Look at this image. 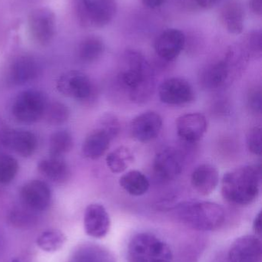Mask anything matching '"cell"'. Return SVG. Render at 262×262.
<instances>
[{"label": "cell", "mask_w": 262, "mask_h": 262, "mask_svg": "<svg viewBox=\"0 0 262 262\" xmlns=\"http://www.w3.org/2000/svg\"><path fill=\"white\" fill-rule=\"evenodd\" d=\"M118 82L135 104H143L155 92V74L149 61L139 52L129 50L124 56V66L118 75Z\"/></svg>", "instance_id": "6da1fadb"}, {"label": "cell", "mask_w": 262, "mask_h": 262, "mask_svg": "<svg viewBox=\"0 0 262 262\" xmlns=\"http://www.w3.org/2000/svg\"><path fill=\"white\" fill-rule=\"evenodd\" d=\"M261 171L253 166H243L225 173L221 194L225 200L238 206H248L259 195Z\"/></svg>", "instance_id": "7a4b0ae2"}, {"label": "cell", "mask_w": 262, "mask_h": 262, "mask_svg": "<svg viewBox=\"0 0 262 262\" xmlns=\"http://www.w3.org/2000/svg\"><path fill=\"white\" fill-rule=\"evenodd\" d=\"M178 220L197 231H214L223 226L226 212L223 206L212 202L188 201L176 207Z\"/></svg>", "instance_id": "3957f363"}, {"label": "cell", "mask_w": 262, "mask_h": 262, "mask_svg": "<svg viewBox=\"0 0 262 262\" xmlns=\"http://www.w3.org/2000/svg\"><path fill=\"white\" fill-rule=\"evenodd\" d=\"M130 262H172V250L167 243L153 234L143 232L135 235L128 246Z\"/></svg>", "instance_id": "277c9868"}, {"label": "cell", "mask_w": 262, "mask_h": 262, "mask_svg": "<svg viewBox=\"0 0 262 262\" xmlns=\"http://www.w3.org/2000/svg\"><path fill=\"white\" fill-rule=\"evenodd\" d=\"M77 19L86 29L107 26L115 16V0H72Z\"/></svg>", "instance_id": "5b68a950"}, {"label": "cell", "mask_w": 262, "mask_h": 262, "mask_svg": "<svg viewBox=\"0 0 262 262\" xmlns=\"http://www.w3.org/2000/svg\"><path fill=\"white\" fill-rule=\"evenodd\" d=\"M48 103L44 92L37 89H28L20 92L14 98L11 113L18 122L35 124L43 119Z\"/></svg>", "instance_id": "8992f818"}, {"label": "cell", "mask_w": 262, "mask_h": 262, "mask_svg": "<svg viewBox=\"0 0 262 262\" xmlns=\"http://www.w3.org/2000/svg\"><path fill=\"white\" fill-rule=\"evenodd\" d=\"M28 32L32 41L41 46H49L55 35L56 20L52 9L47 7L33 9L28 16Z\"/></svg>", "instance_id": "52a82bcc"}, {"label": "cell", "mask_w": 262, "mask_h": 262, "mask_svg": "<svg viewBox=\"0 0 262 262\" xmlns=\"http://www.w3.org/2000/svg\"><path fill=\"white\" fill-rule=\"evenodd\" d=\"M56 89L63 96L80 101H87L94 93V86L84 72L70 70L62 74L56 81Z\"/></svg>", "instance_id": "ba28073f"}, {"label": "cell", "mask_w": 262, "mask_h": 262, "mask_svg": "<svg viewBox=\"0 0 262 262\" xmlns=\"http://www.w3.org/2000/svg\"><path fill=\"white\" fill-rule=\"evenodd\" d=\"M20 199L26 209L31 212H43L50 206L52 189L46 182L32 180L22 186Z\"/></svg>", "instance_id": "9c48e42d"}, {"label": "cell", "mask_w": 262, "mask_h": 262, "mask_svg": "<svg viewBox=\"0 0 262 262\" xmlns=\"http://www.w3.org/2000/svg\"><path fill=\"white\" fill-rule=\"evenodd\" d=\"M158 96L162 102L169 105H184L195 99L192 84L184 78L173 77L165 80L158 87Z\"/></svg>", "instance_id": "30bf717a"}, {"label": "cell", "mask_w": 262, "mask_h": 262, "mask_svg": "<svg viewBox=\"0 0 262 262\" xmlns=\"http://www.w3.org/2000/svg\"><path fill=\"white\" fill-rule=\"evenodd\" d=\"M36 135L30 130L6 129L2 139V145L17 155L27 158L32 157L38 148Z\"/></svg>", "instance_id": "8fae6325"}, {"label": "cell", "mask_w": 262, "mask_h": 262, "mask_svg": "<svg viewBox=\"0 0 262 262\" xmlns=\"http://www.w3.org/2000/svg\"><path fill=\"white\" fill-rule=\"evenodd\" d=\"M163 118L155 112H146L135 117L130 124L132 137L137 141L148 143L156 138L163 128Z\"/></svg>", "instance_id": "7c38bea8"}, {"label": "cell", "mask_w": 262, "mask_h": 262, "mask_svg": "<svg viewBox=\"0 0 262 262\" xmlns=\"http://www.w3.org/2000/svg\"><path fill=\"white\" fill-rule=\"evenodd\" d=\"M231 262H262L261 238L248 235L237 238L229 252Z\"/></svg>", "instance_id": "4fadbf2b"}, {"label": "cell", "mask_w": 262, "mask_h": 262, "mask_svg": "<svg viewBox=\"0 0 262 262\" xmlns=\"http://www.w3.org/2000/svg\"><path fill=\"white\" fill-rule=\"evenodd\" d=\"M207 130V119L203 114H186L177 118V134L187 143H195L199 141Z\"/></svg>", "instance_id": "5bb4252c"}, {"label": "cell", "mask_w": 262, "mask_h": 262, "mask_svg": "<svg viewBox=\"0 0 262 262\" xmlns=\"http://www.w3.org/2000/svg\"><path fill=\"white\" fill-rule=\"evenodd\" d=\"M39 72V64L35 58L31 55H20L9 66L8 81L13 85H23L36 79Z\"/></svg>", "instance_id": "9a60e30c"}, {"label": "cell", "mask_w": 262, "mask_h": 262, "mask_svg": "<svg viewBox=\"0 0 262 262\" xmlns=\"http://www.w3.org/2000/svg\"><path fill=\"white\" fill-rule=\"evenodd\" d=\"M110 218L106 208L98 203H92L84 212V229L89 236L101 238L110 229Z\"/></svg>", "instance_id": "2e32d148"}, {"label": "cell", "mask_w": 262, "mask_h": 262, "mask_svg": "<svg viewBox=\"0 0 262 262\" xmlns=\"http://www.w3.org/2000/svg\"><path fill=\"white\" fill-rule=\"evenodd\" d=\"M232 66L230 58L220 60L208 64L201 69L199 75L200 84L208 90H215L226 85L230 81Z\"/></svg>", "instance_id": "e0dca14e"}, {"label": "cell", "mask_w": 262, "mask_h": 262, "mask_svg": "<svg viewBox=\"0 0 262 262\" xmlns=\"http://www.w3.org/2000/svg\"><path fill=\"white\" fill-rule=\"evenodd\" d=\"M153 170L156 177L163 180L177 178L183 171L181 155L172 148L159 151L154 159Z\"/></svg>", "instance_id": "ac0fdd59"}, {"label": "cell", "mask_w": 262, "mask_h": 262, "mask_svg": "<svg viewBox=\"0 0 262 262\" xmlns=\"http://www.w3.org/2000/svg\"><path fill=\"white\" fill-rule=\"evenodd\" d=\"M186 45V36L182 31L169 29L163 32L155 43L157 55L166 61L175 59Z\"/></svg>", "instance_id": "d6986e66"}, {"label": "cell", "mask_w": 262, "mask_h": 262, "mask_svg": "<svg viewBox=\"0 0 262 262\" xmlns=\"http://www.w3.org/2000/svg\"><path fill=\"white\" fill-rule=\"evenodd\" d=\"M219 183L218 169L210 163H203L197 166L191 175V184L199 195L212 194Z\"/></svg>", "instance_id": "ffe728a7"}, {"label": "cell", "mask_w": 262, "mask_h": 262, "mask_svg": "<svg viewBox=\"0 0 262 262\" xmlns=\"http://www.w3.org/2000/svg\"><path fill=\"white\" fill-rule=\"evenodd\" d=\"M112 140L106 131L96 127L85 139L82 146L83 154L89 160H98L109 149Z\"/></svg>", "instance_id": "44dd1931"}, {"label": "cell", "mask_w": 262, "mask_h": 262, "mask_svg": "<svg viewBox=\"0 0 262 262\" xmlns=\"http://www.w3.org/2000/svg\"><path fill=\"white\" fill-rule=\"evenodd\" d=\"M245 11L237 0H229L220 10V21L231 34L239 35L244 29Z\"/></svg>", "instance_id": "7402d4cb"}, {"label": "cell", "mask_w": 262, "mask_h": 262, "mask_svg": "<svg viewBox=\"0 0 262 262\" xmlns=\"http://www.w3.org/2000/svg\"><path fill=\"white\" fill-rule=\"evenodd\" d=\"M67 262H115L110 251L93 243H84L72 252Z\"/></svg>", "instance_id": "603a6c76"}, {"label": "cell", "mask_w": 262, "mask_h": 262, "mask_svg": "<svg viewBox=\"0 0 262 262\" xmlns=\"http://www.w3.org/2000/svg\"><path fill=\"white\" fill-rule=\"evenodd\" d=\"M42 176L55 183H64L70 178L69 165L62 158L49 157L40 160L37 166Z\"/></svg>", "instance_id": "cb8c5ba5"}, {"label": "cell", "mask_w": 262, "mask_h": 262, "mask_svg": "<svg viewBox=\"0 0 262 262\" xmlns=\"http://www.w3.org/2000/svg\"><path fill=\"white\" fill-rule=\"evenodd\" d=\"M119 185L129 195L140 196L149 190L150 183L149 179L138 170L126 172L119 179Z\"/></svg>", "instance_id": "d4e9b609"}, {"label": "cell", "mask_w": 262, "mask_h": 262, "mask_svg": "<svg viewBox=\"0 0 262 262\" xmlns=\"http://www.w3.org/2000/svg\"><path fill=\"white\" fill-rule=\"evenodd\" d=\"M135 160L133 152L127 146H122L106 156V165L111 172L118 174L125 172Z\"/></svg>", "instance_id": "484cf974"}, {"label": "cell", "mask_w": 262, "mask_h": 262, "mask_svg": "<svg viewBox=\"0 0 262 262\" xmlns=\"http://www.w3.org/2000/svg\"><path fill=\"white\" fill-rule=\"evenodd\" d=\"M105 52V45L101 38L89 36L80 42L78 48V56L84 63H93L101 58Z\"/></svg>", "instance_id": "4316f807"}, {"label": "cell", "mask_w": 262, "mask_h": 262, "mask_svg": "<svg viewBox=\"0 0 262 262\" xmlns=\"http://www.w3.org/2000/svg\"><path fill=\"white\" fill-rule=\"evenodd\" d=\"M73 145V137L69 130L55 131L49 138V155L52 157L62 158L72 150Z\"/></svg>", "instance_id": "83f0119b"}, {"label": "cell", "mask_w": 262, "mask_h": 262, "mask_svg": "<svg viewBox=\"0 0 262 262\" xmlns=\"http://www.w3.org/2000/svg\"><path fill=\"white\" fill-rule=\"evenodd\" d=\"M66 235L58 229H48L42 232L36 239V245L46 252H55L61 249L66 243Z\"/></svg>", "instance_id": "f1b7e54d"}, {"label": "cell", "mask_w": 262, "mask_h": 262, "mask_svg": "<svg viewBox=\"0 0 262 262\" xmlns=\"http://www.w3.org/2000/svg\"><path fill=\"white\" fill-rule=\"evenodd\" d=\"M70 112L64 103L52 101L48 103L43 119L50 125H61L69 120Z\"/></svg>", "instance_id": "f546056e"}, {"label": "cell", "mask_w": 262, "mask_h": 262, "mask_svg": "<svg viewBox=\"0 0 262 262\" xmlns=\"http://www.w3.org/2000/svg\"><path fill=\"white\" fill-rule=\"evenodd\" d=\"M19 169L18 160L9 154H0V185L12 183Z\"/></svg>", "instance_id": "4dcf8cb0"}, {"label": "cell", "mask_w": 262, "mask_h": 262, "mask_svg": "<svg viewBox=\"0 0 262 262\" xmlns=\"http://www.w3.org/2000/svg\"><path fill=\"white\" fill-rule=\"evenodd\" d=\"M261 127H254L248 131L246 145L251 154L261 156L262 152V132Z\"/></svg>", "instance_id": "1f68e13d"}, {"label": "cell", "mask_w": 262, "mask_h": 262, "mask_svg": "<svg viewBox=\"0 0 262 262\" xmlns=\"http://www.w3.org/2000/svg\"><path fill=\"white\" fill-rule=\"evenodd\" d=\"M97 127L103 129L112 137V140L118 136L120 131V124L118 118L112 114H105L98 120Z\"/></svg>", "instance_id": "d6a6232c"}, {"label": "cell", "mask_w": 262, "mask_h": 262, "mask_svg": "<svg viewBox=\"0 0 262 262\" xmlns=\"http://www.w3.org/2000/svg\"><path fill=\"white\" fill-rule=\"evenodd\" d=\"M261 32H252L246 38V47L248 52L252 55H261Z\"/></svg>", "instance_id": "836d02e7"}, {"label": "cell", "mask_w": 262, "mask_h": 262, "mask_svg": "<svg viewBox=\"0 0 262 262\" xmlns=\"http://www.w3.org/2000/svg\"><path fill=\"white\" fill-rule=\"evenodd\" d=\"M261 91L260 89H253L248 95V104L251 111L254 113L261 114Z\"/></svg>", "instance_id": "e575fe53"}, {"label": "cell", "mask_w": 262, "mask_h": 262, "mask_svg": "<svg viewBox=\"0 0 262 262\" xmlns=\"http://www.w3.org/2000/svg\"><path fill=\"white\" fill-rule=\"evenodd\" d=\"M253 230L255 232V235L258 238L261 237V212H259L258 215L255 216V220L253 223Z\"/></svg>", "instance_id": "d590c367"}, {"label": "cell", "mask_w": 262, "mask_h": 262, "mask_svg": "<svg viewBox=\"0 0 262 262\" xmlns=\"http://www.w3.org/2000/svg\"><path fill=\"white\" fill-rule=\"evenodd\" d=\"M146 7L155 9L160 7L166 3L167 0H139Z\"/></svg>", "instance_id": "8d00e7d4"}, {"label": "cell", "mask_w": 262, "mask_h": 262, "mask_svg": "<svg viewBox=\"0 0 262 262\" xmlns=\"http://www.w3.org/2000/svg\"><path fill=\"white\" fill-rule=\"evenodd\" d=\"M251 9L254 13L258 15L262 14V0H250L249 1Z\"/></svg>", "instance_id": "74e56055"}, {"label": "cell", "mask_w": 262, "mask_h": 262, "mask_svg": "<svg viewBox=\"0 0 262 262\" xmlns=\"http://www.w3.org/2000/svg\"><path fill=\"white\" fill-rule=\"evenodd\" d=\"M197 4L203 9H210L218 3L219 0H195Z\"/></svg>", "instance_id": "f35d334b"}, {"label": "cell", "mask_w": 262, "mask_h": 262, "mask_svg": "<svg viewBox=\"0 0 262 262\" xmlns=\"http://www.w3.org/2000/svg\"><path fill=\"white\" fill-rule=\"evenodd\" d=\"M6 130V129H5L3 125H2L1 123H0V144H2V139H3V134H4Z\"/></svg>", "instance_id": "ab89813d"}, {"label": "cell", "mask_w": 262, "mask_h": 262, "mask_svg": "<svg viewBox=\"0 0 262 262\" xmlns=\"http://www.w3.org/2000/svg\"><path fill=\"white\" fill-rule=\"evenodd\" d=\"M9 262H23L21 260L18 259V258H15V259H12Z\"/></svg>", "instance_id": "60d3db41"}]
</instances>
